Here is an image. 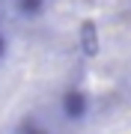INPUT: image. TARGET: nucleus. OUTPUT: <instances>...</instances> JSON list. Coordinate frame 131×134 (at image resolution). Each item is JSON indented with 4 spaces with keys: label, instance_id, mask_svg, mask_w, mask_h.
Returning <instances> with one entry per match:
<instances>
[{
    "label": "nucleus",
    "instance_id": "obj_1",
    "mask_svg": "<svg viewBox=\"0 0 131 134\" xmlns=\"http://www.w3.org/2000/svg\"><path fill=\"white\" fill-rule=\"evenodd\" d=\"M87 107H89V101H87V96L81 90H69L63 96V113L69 119H83L87 116Z\"/></svg>",
    "mask_w": 131,
    "mask_h": 134
},
{
    "label": "nucleus",
    "instance_id": "obj_2",
    "mask_svg": "<svg viewBox=\"0 0 131 134\" xmlns=\"http://www.w3.org/2000/svg\"><path fill=\"white\" fill-rule=\"evenodd\" d=\"M18 3V12H24V15H39L42 12V6H45V0H15Z\"/></svg>",
    "mask_w": 131,
    "mask_h": 134
},
{
    "label": "nucleus",
    "instance_id": "obj_3",
    "mask_svg": "<svg viewBox=\"0 0 131 134\" xmlns=\"http://www.w3.org/2000/svg\"><path fill=\"white\" fill-rule=\"evenodd\" d=\"M21 134H48V131H45L42 125H33V122H27L24 128H21Z\"/></svg>",
    "mask_w": 131,
    "mask_h": 134
},
{
    "label": "nucleus",
    "instance_id": "obj_4",
    "mask_svg": "<svg viewBox=\"0 0 131 134\" xmlns=\"http://www.w3.org/2000/svg\"><path fill=\"white\" fill-rule=\"evenodd\" d=\"M3 54H6V39L0 36V57H3Z\"/></svg>",
    "mask_w": 131,
    "mask_h": 134
}]
</instances>
